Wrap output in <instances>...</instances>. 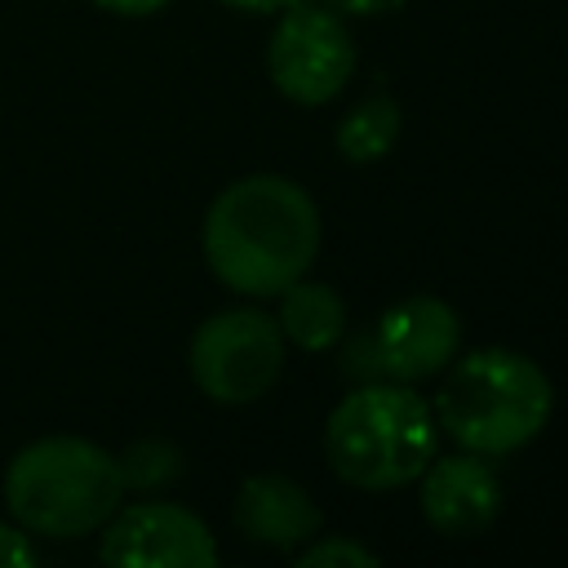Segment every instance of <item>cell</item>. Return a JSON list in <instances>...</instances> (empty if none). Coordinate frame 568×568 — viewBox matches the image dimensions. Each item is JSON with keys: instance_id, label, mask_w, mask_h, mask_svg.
Instances as JSON below:
<instances>
[{"instance_id": "obj_1", "label": "cell", "mask_w": 568, "mask_h": 568, "mask_svg": "<svg viewBox=\"0 0 568 568\" xmlns=\"http://www.w3.org/2000/svg\"><path fill=\"white\" fill-rule=\"evenodd\" d=\"M315 253L320 209L280 173L231 182L204 213V262L235 293L275 297L311 271Z\"/></svg>"}, {"instance_id": "obj_2", "label": "cell", "mask_w": 568, "mask_h": 568, "mask_svg": "<svg viewBox=\"0 0 568 568\" xmlns=\"http://www.w3.org/2000/svg\"><path fill=\"white\" fill-rule=\"evenodd\" d=\"M435 408L404 382H368L351 390L324 426V453L337 479L386 493L413 484L435 457Z\"/></svg>"}, {"instance_id": "obj_3", "label": "cell", "mask_w": 568, "mask_h": 568, "mask_svg": "<svg viewBox=\"0 0 568 568\" xmlns=\"http://www.w3.org/2000/svg\"><path fill=\"white\" fill-rule=\"evenodd\" d=\"M124 497L120 462L80 439L44 435L27 444L4 470V501L13 519L40 537H84L98 532Z\"/></svg>"}, {"instance_id": "obj_4", "label": "cell", "mask_w": 568, "mask_h": 568, "mask_svg": "<svg viewBox=\"0 0 568 568\" xmlns=\"http://www.w3.org/2000/svg\"><path fill=\"white\" fill-rule=\"evenodd\" d=\"M555 408L546 373L506 346L470 351L435 399V426L448 430L466 453L501 457L541 435Z\"/></svg>"}, {"instance_id": "obj_5", "label": "cell", "mask_w": 568, "mask_h": 568, "mask_svg": "<svg viewBox=\"0 0 568 568\" xmlns=\"http://www.w3.org/2000/svg\"><path fill=\"white\" fill-rule=\"evenodd\" d=\"M191 377L217 404H253L284 373V333L262 311H217L191 337Z\"/></svg>"}, {"instance_id": "obj_6", "label": "cell", "mask_w": 568, "mask_h": 568, "mask_svg": "<svg viewBox=\"0 0 568 568\" xmlns=\"http://www.w3.org/2000/svg\"><path fill=\"white\" fill-rule=\"evenodd\" d=\"M266 71L271 84L297 102V106H320L337 98L355 71V40L346 36V22L333 9H311V4H288L280 27L271 31L266 44Z\"/></svg>"}, {"instance_id": "obj_7", "label": "cell", "mask_w": 568, "mask_h": 568, "mask_svg": "<svg viewBox=\"0 0 568 568\" xmlns=\"http://www.w3.org/2000/svg\"><path fill=\"white\" fill-rule=\"evenodd\" d=\"M102 559L115 568H213L217 541L209 524L173 501H133L115 506L102 524Z\"/></svg>"}, {"instance_id": "obj_8", "label": "cell", "mask_w": 568, "mask_h": 568, "mask_svg": "<svg viewBox=\"0 0 568 568\" xmlns=\"http://www.w3.org/2000/svg\"><path fill=\"white\" fill-rule=\"evenodd\" d=\"M462 346V320L444 297H404L390 311L377 315L364 351L373 355L368 368H377L390 382H417L453 364Z\"/></svg>"}, {"instance_id": "obj_9", "label": "cell", "mask_w": 568, "mask_h": 568, "mask_svg": "<svg viewBox=\"0 0 568 568\" xmlns=\"http://www.w3.org/2000/svg\"><path fill=\"white\" fill-rule=\"evenodd\" d=\"M417 479H422V515L444 537H475L501 510L497 470L479 453L439 457Z\"/></svg>"}, {"instance_id": "obj_10", "label": "cell", "mask_w": 568, "mask_h": 568, "mask_svg": "<svg viewBox=\"0 0 568 568\" xmlns=\"http://www.w3.org/2000/svg\"><path fill=\"white\" fill-rule=\"evenodd\" d=\"M320 524L324 519H320V506L311 501V493L284 475H253L235 493V528L248 541L293 550V546L320 537Z\"/></svg>"}, {"instance_id": "obj_11", "label": "cell", "mask_w": 568, "mask_h": 568, "mask_svg": "<svg viewBox=\"0 0 568 568\" xmlns=\"http://www.w3.org/2000/svg\"><path fill=\"white\" fill-rule=\"evenodd\" d=\"M275 297H280L275 324H280V333L293 346H302V351H328L346 333V302L324 280H306L302 275L288 288H280Z\"/></svg>"}, {"instance_id": "obj_12", "label": "cell", "mask_w": 568, "mask_h": 568, "mask_svg": "<svg viewBox=\"0 0 568 568\" xmlns=\"http://www.w3.org/2000/svg\"><path fill=\"white\" fill-rule=\"evenodd\" d=\"M395 138H399V106L395 98H382V93L355 102L337 124V151L351 164L382 160L395 146Z\"/></svg>"}, {"instance_id": "obj_13", "label": "cell", "mask_w": 568, "mask_h": 568, "mask_svg": "<svg viewBox=\"0 0 568 568\" xmlns=\"http://www.w3.org/2000/svg\"><path fill=\"white\" fill-rule=\"evenodd\" d=\"M120 462V475H124V488L133 484V488H155V484H169L178 470H182V457H178V448L173 444H164V439H142V444H133L124 457H115Z\"/></svg>"}, {"instance_id": "obj_14", "label": "cell", "mask_w": 568, "mask_h": 568, "mask_svg": "<svg viewBox=\"0 0 568 568\" xmlns=\"http://www.w3.org/2000/svg\"><path fill=\"white\" fill-rule=\"evenodd\" d=\"M297 568H377V555L355 537H311V546L297 555Z\"/></svg>"}, {"instance_id": "obj_15", "label": "cell", "mask_w": 568, "mask_h": 568, "mask_svg": "<svg viewBox=\"0 0 568 568\" xmlns=\"http://www.w3.org/2000/svg\"><path fill=\"white\" fill-rule=\"evenodd\" d=\"M36 564V546L27 541V532L0 524V568H27Z\"/></svg>"}, {"instance_id": "obj_16", "label": "cell", "mask_w": 568, "mask_h": 568, "mask_svg": "<svg viewBox=\"0 0 568 568\" xmlns=\"http://www.w3.org/2000/svg\"><path fill=\"white\" fill-rule=\"evenodd\" d=\"M404 0H324V9L333 13H355V18H377V13H390L399 9Z\"/></svg>"}, {"instance_id": "obj_17", "label": "cell", "mask_w": 568, "mask_h": 568, "mask_svg": "<svg viewBox=\"0 0 568 568\" xmlns=\"http://www.w3.org/2000/svg\"><path fill=\"white\" fill-rule=\"evenodd\" d=\"M93 4L106 9V13H120V18H146V13L164 9L169 0H93Z\"/></svg>"}, {"instance_id": "obj_18", "label": "cell", "mask_w": 568, "mask_h": 568, "mask_svg": "<svg viewBox=\"0 0 568 568\" xmlns=\"http://www.w3.org/2000/svg\"><path fill=\"white\" fill-rule=\"evenodd\" d=\"M222 4L244 9V13H284V9L297 4V0H222Z\"/></svg>"}]
</instances>
